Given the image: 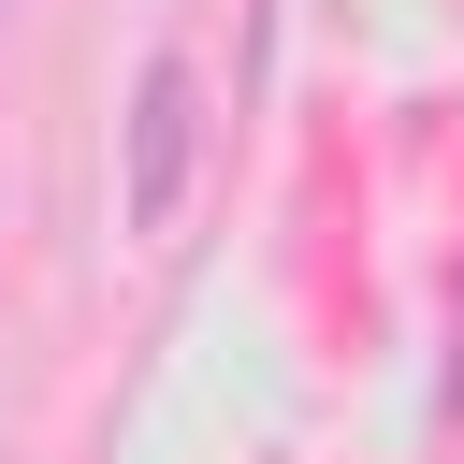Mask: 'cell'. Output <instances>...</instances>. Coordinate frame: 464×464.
Wrapping results in <instances>:
<instances>
[{"label":"cell","instance_id":"1","mask_svg":"<svg viewBox=\"0 0 464 464\" xmlns=\"http://www.w3.org/2000/svg\"><path fill=\"white\" fill-rule=\"evenodd\" d=\"M188 160H203V72L160 44L145 58V87H130V232H174V203H188Z\"/></svg>","mask_w":464,"mask_h":464}]
</instances>
